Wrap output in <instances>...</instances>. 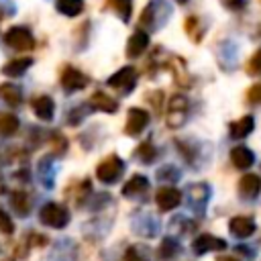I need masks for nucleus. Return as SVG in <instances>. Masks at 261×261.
<instances>
[{
	"mask_svg": "<svg viewBox=\"0 0 261 261\" xmlns=\"http://www.w3.org/2000/svg\"><path fill=\"white\" fill-rule=\"evenodd\" d=\"M39 218L43 224H47L51 228H63L69 222V212L65 206H61L57 202H47L39 210Z\"/></svg>",
	"mask_w": 261,
	"mask_h": 261,
	"instance_id": "1",
	"label": "nucleus"
},
{
	"mask_svg": "<svg viewBox=\"0 0 261 261\" xmlns=\"http://www.w3.org/2000/svg\"><path fill=\"white\" fill-rule=\"evenodd\" d=\"M122 171H124L122 159L116 157V155H110V157H106V159L96 167V177H98L100 181H104V184H114V181L122 175Z\"/></svg>",
	"mask_w": 261,
	"mask_h": 261,
	"instance_id": "2",
	"label": "nucleus"
},
{
	"mask_svg": "<svg viewBox=\"0 0 261 261\" xmlns=\"http://www.w3.org/2000/svg\"><path fill=\"white\" fill-rule=\"evenodd\" d=\"M4 41H6L8 47H12V49H16V51L33 49V45H35L33 35H31L29 29H24V27H12V29H8L6 35H4Z\"/></svg>",
	"mask_w": 261,
	"mask_h": 261,
	"instance_id": "3",
	"label": "nucleus"
},
{
	"mask_svg": "<svg viewBox=\"0 0 261 261\" xmlns=\"http://www.w3.org/2000/svg\"><path fill=\"white\" fill-rule=\"evenodd\" d=\"M155 202H157L159 210L167 212V210H173V208L179 206V202H181V194H179V190L169 188V186H167V188H159L157 194H155Z\"/></svg>",
	"mask_w": 261,
	"mask_h": 261,
	"instance_id": "4",
	"label": "nucleus"
},
{
	"mask_svg": "<svg viewBox=\"0 0 261 261\" xmlns=\"http://www.w3.org/2000/svg\"><path fill=\"white\" fill-rule=\"evenodd\" d=\"M192 249H194L198 255H204V253H208V251H222V249H226V243H224L222 239L214 237V234H200V237L194 239Z\"/></svg>",
	"mask_w": 261,
	"mask_h": 261,
	"instance_id": "5",
	"label": "nucleus"
},
{
	"mask_svg": "<svg viewBox=\"0 0 261 261\" xmlns=\"http://www.w3.org/2000/svg\"><path fill=\"white\" fill-rule=\"evenodd\" d=\"M108 86L110 88H116V90H122V92L133 90V86H135V69L130 65L118 69L116 73H112L108 77Z\"/></svg>",
	"mask_w": 261,
	"mask_h": 261,
	"instance_id": "6",
	"label": "nucleus"
},
{
	"mask_svg": "<svg viewBox=\"0 0 261 261\" xmlns=\"http://www.w3.org/2000/svg\"><path fill=\"white\" fill-rule=\"evenodd\" d=\"M86 84H88V77L80 69H75V67H65V71L61 73V86L67 92L82 90V88H86Z\"/></svg>",
	"mask_w": 261,
	"mask_h": 261,
	"instance_id": "7",
	"label": "nucleus"
},
{
	"mask_svg": "<svg viewBox=\"0 0 261 261\" xmlns=\"http://www.w3.org/2000/svg\"><path fill=\"white\" fill-rule=\"evenodd\" d=\"M149 122V114L143 108H130L128 110V120H126V135L137 137Z\"/></svg>",
	"mask_w": 261,
	"mask_h": 261,
	"instance_id": "8",
	"label": "nucleus"
},
{
	"mask_svg": "<svg viewBox=\"0 0 261 261\" xmlns=\"http://www.w3.org/2000/svg\"><path fill=\"white\" fill-rule=\"evenodd\" d=\"M228 228H230V232L234 237L247 239V237H251L255 232V220L249 218V216H234V218H230Z\"/></svg>",
	"mask_w": 261,
	"mask_h": 261,
	"instance_id": "9",
	"label": "nucleus"
},
{
	"mask_svg": "<svg viewBox=\"0 0 261 261\" xmlns=\"http://www.w3.org/2000/svg\"><path fill=\"white\" fill-rule=\"evenodd\" d=\"M261 192V177L255 173H247L239 179V194L243 198H255Z\"/></svg>",
	"mask_w": 261,
	"mask_h": 261,
	"instance_id": "10",
	"label": "nucleus"
},
{
	"mask_svg": "<svg viewBox=\"0 0 261 261\" xmlns=\"http://www.w3.org/2000/svg\"><path fill=\"white\" fill-rule=\"evenodd\" d=\"M147 45H149V35L143 33V31H137L126 43V55L128 57H139L147 49Z\"/></svg>",
	"mask_w": 261,
	"mask_h": 261,
	"instance_id": "11",
	"label": "nucleus"
},
{
	"mask_svg": "<svg viewBox=\"0 0 261 261\" xmlns=\"http://www.w3.org/2000/svg\"><path fill=\"white\" fill-rule=\"evenodd\" d=\"M33 110L41 120H51L53 112H55V104H53V100L49 96H37L33 100Z\"/></svg>",
	"mask_w": 261,
	"mask_h": 261,
	"instance_id": "12",
	"label": "nucleus"
},
{
	"mask_svg": "<svg viewBox=\"0 0 261 261\" xmlns=\"http://www.w3.org/2000/svg\"><path fill=\"white\" fill-rule=\"evenodd\" d=\"M230 161H232L234 167H239V169H247V167L253 165L255 155H253V151L247 149V147H234V149L230 151Z\"/></svg>",
	"mask_w": 261,
	"mask_h": 261,
	"instance_id": "13",
	"label": "nucleus"
},
{
	"mask_svg": "<svg viewBox=\"0 0 261 261\" xmlns=\"http://www.w3.org/2000/svg\"><path fill=\"white\" fill-rule=\"evenodd\" d=\"M31 65H33V59H31V57L12 59V61H8V63L2 67V73L8 75V77H18V75H22Z\"/></svg>",
	"mask_w": 261,
	"mask_h": 261,
	"instance_id": "14",
	"label": "nucleus"
},
{
	"mask_svg": "<svg viewBox=\"0 0 261 261\" xmlns=\"http://www.w3.org/2000/svg\"><path fill=\"white\" fill-rule=\"evenodd\" d=\"M90 106L96 108V110H102V112H114V110L118 108L116 100L110 98V96H106L104 92H96V94L90 98Z\"/></svg>",
	"mask_w": 261,
	"mask_h": 261,
	"instance_id": "15",
	"label": "nucleus"
},
{
	"mask_svg": "<svg viewBox=\"0 0 261 261\" xmlns=\"http://www.w3.org/2000/svg\"><path fill=\"white\" fill-rule=\"evenodd\" d=\"M253 124H255V122H253L251 116H243V118L230 122V126H228L230 137H232V139H243V137H247V135L253 130Z\"/></svg>",
	"mask_w": 261,
	"mask_h": 261,
	"instance_id": "16",
	"label": "nucleus"
},
{
	"mask_svg": "<svg viewBox=\"0 0 261 261\" xmlns=\"http://www.w3.org/2000/svg\"><path fill=\"white\" fill-rule=\"evenodd\" d=\"M0 98H2V100H6L10 106H18V104L22 102V92H20V88H18V86H14V84L6 82V84H2V86H0Z\"/></svg>",
	"mask_w": 261,
	"mask_h": 261,
	"instance_id": "17",
	"label": "nucleus"
},
{
	"mask_svg": "<svg viewBox=\"0 0 261 261\" xmlns=\"http://www.w3.org/2000/svg\"><path fill=\"white\" fill-rule=\"evenodd\" d=\"M149 188V181L145 175H133L124 186H122V194L124 196H137L141 192H145Z\"/></svg>",
	"mask_w": 261,
	"mask_h": 261,
	"instance_id": "18",
	"label": "nucleus"
},
{
	"mask_svg": "<svg viewBox=\"0 0 261 261\" xmlns=\"http://www.w3.org/2000/svg\"><path fill=\"white\" fill-rule=\"evenodd\" d=\"M186 110H188V100L184 96H173L169 100V114H167V122L173 118V116H179V120L184 122L186 118Z\"/></svg>",
	"mask_w": 261,
	"mask_h": 261,
	"instance_id": "19",
	"label": "nucleus"
},
{
	"mask_svg": "<svg viewBox=\"0 0 261 261\" xmlns=\"http://www.w3.org/2000/svg\"><path fill=\"white\" fill-rule=\"evenodd\" d=\"M18 130V118L10 112H0V135L10 137Z\"/></svg>",
	"mask_w": 261,
	"mask_h": 261,
	"instance_id": "20",
	"label": "nucleus"
},
{
	"mask_svg": "<svg viewBox=\"0 0 261 261\" xmlns=\"http://www.w3.org/2000/svg\"><path fill=\"white\" fill-rule=\"evenodd\" d=\"M57 10L65 16H75L84 10V0H57Z\"/></svg>",
	"mask_w": 261,
	"mask_h": 261,
	"instance_id": "21",
	"label": "nucleus"
},
{
	"mask_svg": "<svg viewBox=\"0 0 261 261\" xmlns=\"http://www.w3.org/2000/svg\"><path fill=\"white\" fill-rule=\"evenodd\" d=\"M10 204H12V208L16 210V214H20V216H27V214H29V200H27V194L14 192V194L10 196Z\"/></svg>",
	"mask_w": 261,
	"mask_h": 261,
	"instance_id": "22",
	"label": "nucleus"
},
{
	"mask_svg": "<svg viewBox=\"0 0 261 261\" xmlns=\"http://www.w3.org/2000/svg\"><path fill=\"white\" fill-rule=\"evenodd\" d=\"M177 243L173 241V239H163V243H161V247H159V257H165V259H169V257H173L175 253H177Z\"/></svg>",
	"mask_w": 261,
	"mask_h": 261,
	"instance_id": "23",
	"label": "nucleus"
},
{
	"mask_svg": "<svg viewBox=\"0 0 261 261\" xmlns=\"http://www.w3.org/2000/svg\"><path fill=\"white\" fill-rule=\"evenodd\" d=\"M137 155H139V159H141V161L149 163V161H153V159H155V147H153L151 143H143V145H139Z\"/></svg>",
	"mask_w": 261,
	"mask_h": 261,
	"instance_id": "24",
	"label": "nucleus"
},
{
	"mask_svg": "<svg viewBox=\"0 0 261 261\" xmlns=\"http://www.w3.org/2000/svg\"><path fill=\"white\" fill-rule=\"evenodd\" d=\"M114 8L120 12L122 20H128V14H130V0H112Z\"/></svg>",
	"mask_w": 261,
	"mask_h": 261,
	"instance_id": "25",
	"label": "nucleus"
},
{
	"mask_svg": "<svg viewBox=\"0 0 261 261\" xmlns=\"http://www.w3.org/2000/svg\"><path fill=\"white\" fill-rule=\"evenodd\" d=\"M249 73L261 75V49L251 57V61H249Z\"/></svg>",
	"mask_w": 261,
	"mask_h": 261,
	"instance_id": "26",
	"label": "nucleus"
},
{
	"mask_svg": "<svg viewBox=\"0 0 261 261\" xmlns=\"http://www.w3.org/2000/svg\"><path fill=\"white\" fill-rule=\"evenodd\" d=\"M0 230L2 232H12L14 230V224H12L10 216H8V212H4L2 208H0Z\"/></svg>",
	"mask_w": 261,
	"mask_h": 261,
	"instance_id": "27",
	"label": "nucleus"
},
{
	"mask_svg": "<svg viewBox=\"0 0 261 261\" xmlns=\"http://www.w3.org/2000/svg\"><path fill=\"white\" fill-rule=\"evenodd\" d=\"M247 98L251 104H259L261 102V84H255L249 92H247Z\"/></svg>",
	"mask_w": 261,
	"mask_h": 261,
	"instance_id": "28",
	"label": "nucleus"
},
{
	"mask_svg": "<svg viewBox=\"0 0 261 261\" xmlns=\"http://www.w3.org/2000/svg\"><path fill=\"white\" fill-rule=\"evenodd\" d=\"M124 261H147L141 253H137V249L133 247V249H128L126 251V255H124Z\"/></svg>",
	"mask_w": 261,
	"mask_h": 261,
	"instance_id": "29",
	"label": "nucleus"
},
{
	"mask_svg": "<svg viewBox=\"0 0 261 261\" xmlns=\"http://www.w3.org/2000/svg\"><path fill=\"white\" fill-rule=\"evenodd\" d=\"M224 6H228L230 10H241L245 6V0H224Z\"/></svg>",
	"mask_w": 261,
	"mask_h": 261,
	"instance_id": "30",
	"label": "nucleus"
},
{
	"mask_svg": "<svg viewBox=\"0 0 261 261\" xmlns=\"http://www.w3.org/2000/svg\"><path fill=\"white\" fill-rule=\"evenodd\" d=\"M218 261H237V259H232V257H220Z\"/></svg>",
	"mask_w": 261,
	"mask_h": 261,
	"instance_id": "31",
	"label": "nucleus"
},
{
	"mask_svg": "<svg viewBox=\"0 0 261 261\" xmlns=\"http://www.w3.org/2000/svg\"><path fill=\"white\" fill-rule=\"evenodd\" d=\"M177 2H179V4H186V2H188V0H177Z\"/></svg>",
	"mask_w": 261,
	"mask_h": 261,
	"instance_id": "32",
	"label": "nucleus"
}]
</instances>
